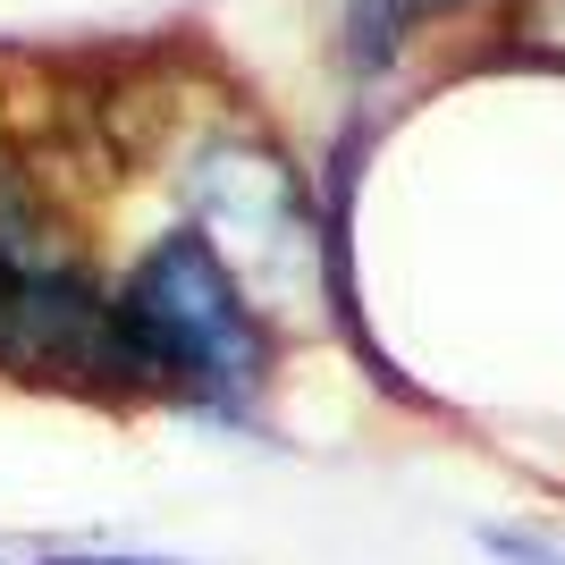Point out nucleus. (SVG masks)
I'll use <instances>...</instances> for the list:
<instances>
[{
    "mask_svg": "<svg viewBox=\"0 0 565 565\" xmlns=\"http://www.w3.org/2000/svg\"><path fill=\"white\" fill-rule=\"evenodd\" d=\"M430 9H448V0H430Z\"/></svg>",
    "mask_w": 565,
    "mask_h": 565,
    "instance_id": "6",
    "label": "nucleus"
},
{
    "mask_svg": "<svg viewBox=\"0 0 565 565\" xmlns=\"http://www.w3.org/2000/svg\"><path fill=\"white\" fill-rule=\"evenodd\" d=\"M430 0H347V60L354 68H388L405 51V34L423 25Z\"/></svg>",
    "mask_w": 565,
    "mask_h": 565,
    "instance_id": "3",
    "label": "nucleus"
},
{
    "mask_svg": "<svg viewBox=\"0 0 565 565\" xmlns=\"http://www.w3.org/2000/svg\"><path fill=\"white\" fill-rule=\"evenodd\" d=\"M186 228L212 236V254L228 262V279L254 296V312L270 330H305L330 305H347L338 279V236L321 220V203L305 194V178L279 152L254 143H212L186 169Z\"/></svg>",
    "mask_w": 565,
    "mask_h": 565,
    "instance_id": "2",
    "label": "nucleus"
},
{
    "mask_svg": "<svg viewBox=\"0 0 565 565\" xmlns=\"http://www.w3.org/2000/svg\"><path fill=\"white\" fill-rule=\"evenodd\" d=\"M118 312H127L152 405L220 423V430H262L287 338L254 312V296L228 279V262L212 254L203 228L178 220V228L152 236L118 270Z\"/></svg>",
    "mask_w": 565,
    "mask_h": 565,
    "instance_id": "1",
    "label": "nucleus"
},
{
    "mask_svg": "<svg viewBox=\"0 0 565 565\" xmlns=\"http://www.w3.org/2000/svg\"><path fill=\"white\" fill-rule=\"evenodd\" d=\"M472 548L490 565H565V541L541 523H472Z\"/></svg>",
    "mask_w": 565,
    "mask_h": 565,
    "instance_id": "4",
    "label": "nucleus"
},
{
    "mask_svg": "<svg viewBox=\"0 0 565 565\" xmlns=\"http://www.w3.org/2000/svg\"><path fill=\"white\" fill-rule=\"evenodd\" d=\"M18 565H194V557H161V548H94V541H34Z\"/></svg>",
    "mask_w": 565,
    "mask_h": 565,
    "instance_id": "5",
    "label": "nucleus"
}]
</instances>
